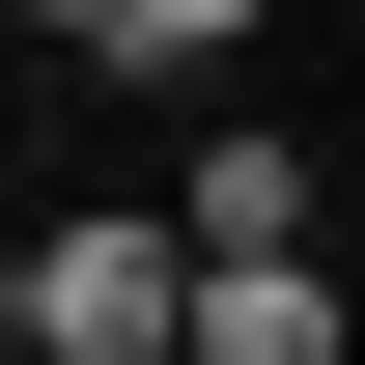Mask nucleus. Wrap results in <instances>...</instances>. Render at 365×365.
Here are the masks:
<instances>
[{"label":"nucleus","instance_id":"4","mask_svg":"<svg viewBox=\"0 0 365 365\" xmlns=\"http://www.w3.org/2000/svg\"><path fill=\"white\" fill-rule=\"evenodd\" d=\"M85 56H113V85H225L253 29H225V0H85Z\"/></svg>","mask_w":365,"mask_h":365},{"label":"nucleus","instance_id":"1","mask_svg":"<svg viewBox=\"0 0 365 365\" xmlns=\"http://www.w3.org/2000/svg\"><path fill=\"white\" fill-rule=\"evenodd\" d=\"M169 309H197V253H169V225H56L0 337H29V365H169Z\"/></svg>","mask_w":365,"mask_h":365},{"label":"nucleus","instance_id":"2","mask_svg":"<svg viewBox=\"0 0 365 365\" xmlns=\"http://www.w3.org/2000/svg\"><path fill=\"white\" fill-rule=\"evenodd\" d=\"M169 365H365V309H337V253H225L169 309Z\"/></svg>","mask_w":365,"mask_h":365},{"label":"nucleus","instance_id":"5","mask_svg":"<svg viewBox=\"0 0 365 365\" xmlns=\"http://www.w3.org/2000/svg\"><path fill=\"white\" fill-rule=\"evenodd\" d=\"M0 365H29V337H0Z\"/></svg>","mask_w":365,"mask_h":365},{"label":"nucleus","instance_id":"3","mask_svg":"<svg viewBox=\"0 0 365 365\" xmlns=\"http://www.w3.org/2000/svg\"><path fill=\"white\" fill-rule=\"evenodd\" d=\"M169 253H197V281H225V253H309V140L225 113V140H197V197H169Z\"/></svg>","mask_w":365,"mask_h":365}]
</instances>
